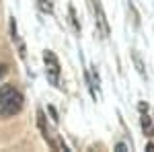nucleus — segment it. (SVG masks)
<instances>
[{
  "mask_svg": "<svg viewBox=\"0 0 154 152\" xmlns=\"http://www.w3.org/2000/svg\"><path fill=\"white\" fill-rule=\"evenodd\" d=\"M93 2V11H95V19H97V27L99 31L103 33V37L109 35V23H107V17H105V11H103V4L101 0H91Z\"/></svg>",
  "mask_w": 154,
  "mask_h": 152,
  "instance_id": "4",
  "label": "nucleus"
},
{
  "mask_svg": "<svg viewBox=\"0 0 154 152\" xmlns=\"http://www.w3.org/2000/svg\"><path fill=\"white\" fill-rule=\"evenodd\" d=\"M128 12H130L131 14V25H134V27H136V29H138V27H140V21H138V12H136V8H134V6H128Z\"/></svg>",
  "mask_w": 154,
  "mask_h": 152,
  "instance_id": "7",
  "label": "nucleus"
},
{
  "mask_svg": "<svg viewBox=\"0 0 154 152\" xmlns=\"http://www.w3.org/2000/svg\"><path fill=\"white\" fill-rule=\"evenodd\" d=\"M37 126H39V129H41L43 140L49 144V148H51V150H68V148H66V144H64V142H60L58 138L54 136V132L49 129L48 121H45V113H43L41 109L37 111Z\"/></svg>",
  "mask_w": 154,
  "mask_h": 152,
  "instance_id": "2",
  "label": "nucleus"
},
{
  "mask_svg": "<svg viewBox=\"0 0 154 152\" xmlns=\"http://www.w3.org/2000/svg\"><path fill=\"white\" fill-rule=\"evenodd\" d=\"M49 113H51V117H54V121H58V113H56L54 107H49Z\"/></svg>",
  "mask_w": 154,
  "mask_h": 152,
  "instance_id": "11",
  "label": "nucleus"
},
{
  "mask_svg": "<svg viewBox=\"0 0 154 152\" xmlns=\"http://www.w3.org/2000/svg\"><path fill=\"white\" fill-rule=\"evenodd\" d=\"M23 101H25L23 95L14 86H11V84L0 86V115L2 117H12L17 113H21Z\"/></svg>",
  "mask_w": 154,
  "mask_h": 152,
  "instance_id": "1",
  "label": "nucleus"
},
{
  "mask_svg": "<svg viewBox=\"0 0 154 152\" xmlns=\"http://www.w3.org/2000/svg\"><path fill=\"white\" fill-rule=\"evenodd\" d=\"M140 123H142L144 134H146L148 138H154V121H152V117L144 113V115H142V119H140Z\"/></svg>",
  "mask_w": 154,
  "mask_h": 152,
  "instance_id": "5",
  "label": "nucleus"
},
{
  "mask_svg": "<svg viewBox=\"0 0 154 152\" xmlns=\"http://www.w3.org/2000/svg\"><path fill=\"white\" fill-rule=\"evenodd\" d=\"M6 72H8V66H6V64H0V80L6 76Z\"/></svg>",
  "mask_w": 154,
  "mask_h": 152,
  "instance_id": "10",
  "label": "nucleus"
},
{
  "mask_svg": "<svg viewBox=\"0 0 154 152\" xmlns=\"http://www.w3.org/2000/svg\"><path fill=\"white\" fill-rule=\"evenodd\" d=\"M146 150H148V152H154V144H148V146H146Z\"/></svg>",
  "mask_w": 154,
  "mask_h": 152,
  "instance_id": "14",
  "label": "nucleus"
},
{
  "mask_svg": "<svg viewBox=\"0 0 154 152\" xmlns=\"http://www.w3.org/2000/svg\"><path fill=\"white\" fill-rule=\"evenodd\" d=\"M128 150V146L125 144H117V152H125Z\"/></svg>",
  "mask_w": 154,
  "mask_h": 152,
  "instance_id": "12",
  "label": "nucleus"
},
{
  "mask_svg": "<svg viewBox=\"0 0 154 152\" xmlns=\"http://www.w3.org/2000/svg\"><path fill=\"white\" fill-rule=\"evenodd\" d=\"M138 109H140V111H142V113H144V111L148 109V105H146V103H140V105H138Z\"/></svg>",
  "mask_w": 154,
  "mask_h": 152,
  "instance_id": "13",
  "label": "nucleus"
},
{
  "mask_svg": "<svg viewBox=\"0 0 154 152\" xmlns=\"http://www.w3.org/2000/svg\"><path fill=\"white\" fill-rule=\"evenodd\" d=\"M68 11H70V19H72V25H74V29H76V31H80V25H78V19H76V12H74V6H70Z\"/></svg>",
  "mask_w": 154,
  "mask_h": 152,
  "instance_id": "9",
  "label": "nucleus"
},
{
  "mask_svg": "<svg viewBox=\"0 0 154 152\" xmlns=\"http://www.w3.org/2000/svg\"><path fill=\"white\" fill-rule=\"evenodd\" d=\"M131 60H134V64H136V70L140 72V76H146L144 62H142V58H140V54H138V51H131Z\"/></svg>",
  "mask_w": 154,
  "mask_h": 152,
  "instance_id": "6",
  "label": "nucleus"
},
{
  "mask_svg": "<svg viewBox=\"0 0 154 152\" xmlns=\"http://www.w3.org/2000/svg\"><path fill=\"white\" fill-rule=\"evenodd\" d=\"M43 62H45V74H48V80L54 86H60V62L56 58L54 51H45L43 54Z\"/></svg>",
  "mask_w": 154,
  "mask_h": 152,
  "instance_id": "3",
  "label": "nucleus"
},
{
  "mask_svg": "<svg viewBox=\"0 0 154 152\" xmlns=\"http://www.w3.org/2000/svg\"><path fill=\"white\" fill-rule=\"evenodd\" d=\"M39 8H41L43 12H49V14L54 12V6H51V2H49V0H39Z\"/></svg>",
  "mask_w": 154,
  "mask_h": 152,
  "instance_id": "8",
  "label": "nucleus"
}]
</instances>
